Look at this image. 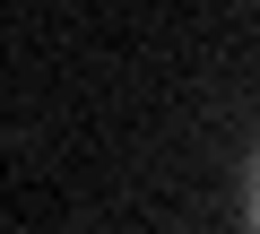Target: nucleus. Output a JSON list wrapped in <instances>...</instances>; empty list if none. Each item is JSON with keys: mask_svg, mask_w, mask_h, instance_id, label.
Segmentation results:
<instances>
[{"mask_svg": "<svg viewBox=\"0 0 260 234\" xmlns=\"http://www.w3.org/2000/svg\"><path fill=\"white\" fill-rule=\"evenodd\" d=\"M243 225L260 234V148H251V165H243Z\"/></svg>", "mask_w": 260, "mask_h": 234, "instance_id": "1", "label": "nucleus"}]
</instances>
